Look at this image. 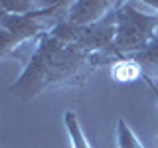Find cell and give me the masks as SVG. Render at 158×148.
Wrapping results in <instances>:
<instances>
[{
	"mask_svg": "<svg viewBox=\"0 0 158 148\" xmlns=\"http://www.w3.org/2000/svg\"><path fill=\"white\" fill-rule=\"evenodd\" d=\"M79 28L65 18L36 39L32 57L22 75L10 85V91L26 101L52 89L81 87L95 69V56L81 46Z\"/></svg>",
	"mask_w": 158,
	"mask_h": 148,
	"instance_id": "1",
	"label": "cell"
},
{
	"mask_svg": "<svg viewBox=\"0 0 158 148\" xmlns=\"http://www.w3.org/2000/svg\"><path fill=\"white\" fill-rule=\"evenodd\" d=\"M117 34L111 47L95 56V67L142 51L158 34V12H140L136 2H117Z\"/></svg>",
	"mask_w": 158,
	"mask_h": 148,
	"instance_id": "2",
	"label": "cell"
},
{
	"mask_svg": "<svg viewBox=\"0 0 158 148\" xmlns=\"http://www.w3.org/2000/svg\"><path fill=\"white\" fill-rule=\"evenodd\" d=\"M71 2H46L28 14H0V57H8L28 39H40L67 18Z\"/></svg>",
	"mask_w": 158,
	"mask_h": 148,
	"instance_id": "3",
	"label": "cell"
},
{
	"mask_svg": "<svg viewBox=\"0 0 158 148\" xmlns=\"http://www.w3.org/2000/svg\"><path fill=\"white\" fill-rule=\"evenodd\" d=\"M117 2H109V0H77L71 2L67 12V20L75 26H91L105 18Z\"/></svg>",
	"mask_w": 158,
	"mask_h": 148,
	"instance_id": "4",
	"label": "cell"
},
{
	"mask_svg": "<svg viewBox=\"0 0 158 148\" xmlns=\"http://www.w3.org/2000/svg\"><path fill=\"white\" fill-rule=\"evenodd\" d=\"M123 59H132L138 65V69H140L142 79L146 83H154V79H158V34L142 51L132 53V56L123 57Z\"/></svg>",
	"mask_w": 158,
	"mask_h": 148,
	"instance_id": "5",
	"label": "cell"
},
{
	"mask_svg": "<svg viewBox=\"0 0 158 148\" xmlns=\"http://www.w3.org/2000/svg\"><path fill=\"white\" fill-rule=\"evenodd\" d=\"M111 75L115 81L121 83H128V81H136V79L142 77L140 69L132 59H118L111 65Z\"/></svg>",
	"mask_w": 158,
	"mask_h": 148,
	"instance_id": "6",
	"label": "cell"
},
{
	"mask_svg": "<svg viewBox=\"0 0 158 148\" xmlns=\"http://www.w3.org/2000/svg\"><path fill=\"white\" fill-rule=\"evenodd\" d=\"M63 122H65V128L69 132L73 148H91V144L87 142V138H85V134H83V130H81V126H79V121H77L75 113L67 111L65 115H63Z\"/></svg>",
	"mask_w": 158,
	"mask_h": 148,
	"instance_id": "7",
	"label": "cell"
},
{
	"mask_svg": "<svg viewBox=\"0 0 158 148\" xmlns=\"http://www.w3.org/2000/svg\"><path fill=\"white\" fill-rule=\"evenodd\" d=\"M117 144H118V148H144L138 142V138L132 132V128L123 118L117 121Z\"/></svg>",
	"mask_w": 158,
	"mask_h": 148,
	"instance_id": "8",
	"label": "cell"
},
{
	"mask_svg": "<svg viewBox=\"0 0 158 148\" xmlns=\"http://www.w3.org/2000/svg\"><path fill=\"white\" fill-rule=\"evenodd\" d=\"M46 2H34V0H4L0 2V6L6 14H28L32 10H36L40 6H44Z\"/></svg>",
	"mask_w": 158,
	"mask_h": 148,
	"instance_id": "9",
	"label": "cell"
},
{
	"mask_svg": "<svg viewBox=\"0 0 158 148\" xmlns=\"http://www.w3.org/2000/svg\"><path fill=\"white\" fill-rule=\"evenodd\" d=\"M148 85H150V87H152V91H154V93H156V99H158V89H156V85H154V83H148Z\"/></svg>",
	"mask_w": 158,
	"mask_h": 148,
	"instance_id": "10",
	"label": "cell"
}]
</instances>
